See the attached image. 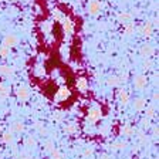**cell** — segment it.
<instances>
[{
  "instance_id": "6da1fadb",
  "label": "cell",
  "mask_w": 159,
  "mask_h": 159,
  "mask_svg": "<svg viewBox=\"0 0 159 159\" xmlns=\"http://www.w3.org/2000/svg\"><path fill=\"white\" fill-rule=\"evenodd\" d=\"M87 10H88V13L93 14V16L98 14L99 10H101V2H99V0H89L88 6H87Z\"/></svg>"
},
{
  "instance_id": "7a4b0ae2",
  "label": "cell",
  "mask_w": 159,
  "mask_h": 159,
  "mask_svg": "<svg viewBox=\"0 0 159 159\" xmlns=\"http://www.w3.org/2000/svg\"><path fill=\"white\" fill-rule=\"evenodd\" d=\"M17 43H19V39H17V36H14V34H7V36L3 39V46L9 47V48L16 46Z\"/></svg>"
},
{
  "instance_id": "3957f363",
  "label": "cell",
  "mask_w": 159,
  "mask_h": 159,
  "mask_svg": "<svg viewBox=\"0 0 159 159\" xmlns=\"http://www.w3.org/2000/svg\"><path fill=\"white\" fill-rule=\"evenodd\" d=\"M71 95V93L68 91V88H60L58 91H57V94H56V99L57 101H66L68 97Z\"/></svg>"
},
{
  "instance_id": "277c9868",
  "label": "cell",
  "mask_w": 159,
  "mask_h": 159,
  "mask_svg": "<svg viewBox=\"0 0 159 159\" xmlns=\"http://www.w3.org/2000/svg\"><path fill=\"white\" fill-rule=\"evenodd\" d=\"M118 20L121 21V23H124V24H128V23H132L134 16L131 13H128V11H122V13L118 16Z\"/></svg>"
},
{
  "instance_id": "5b68a950",
  "label": "cell",
  "mask_w": 159,
  "mask_h": 159,
  "mask_svg": "<svg viewBox=\"0 0 159 159\" xmlns=\"http://www.w3.org/2000/svg\"><path fill=\"white\" fill-rule=\"evenodd\" d=\"M153 47L151 46V44H143L142 48H141V54H142V57H145V58H148L149 56H152L153 54Z\"/></svg>"
},
{
  "instance_id": "8992f818",
  "label": "cell",
  "mask_w": 159,
  "mask_h": 159,
  "mask_svg": "<svg viewBox=\"0 0 159 159\" xmlns=\"http://www.w3.org/2000/svg\"><path fill=\"white\" fill-rule=\"evenodd\" d=\"M134 84H135V87L138 89H143L146 85V77L145 75H138L135 78V81H134Z\"/></svg>"
},
{
  "instance_id": "52a82bcc",
  "label": "cell",
  "mask_w": 159,
  "mask_h": 159,
  "mask_svg": "<svg viewBox=\"0 0 159 159\" xmlns=\"http://www.w3.org/2000/svg\"><path fill=\"white\" fill-rule=\"evenodd\" d=\"M99 116H101V111H99L98 107H94V108L89 111V114H88L89 121H93V122H95L97 119H99Z\"/></svg>"
},
{
  "instance_id": "ba28073f",
  "label": "cell",
  "mask_w": 159,
  "mask_h": 159,
  "mask_svg": "<svg viewBox=\"0 0 159 159\" xmlns=\"http://www.w3.org/2000/svg\"><path fill=\"white\" fill-rule=\"evenodd\" d=\"M142 34H143V36H146V37L152 36V34H153V26H152V23L146 21V23L143 24V26H142Z\"/></svg>"
},
{
  "instance_id": "9c48e42d",
  "label": "cell",
  "mask_w": 159,
  "mask_h": 159,
  "mask_svg": "<svg viewBox=\"0 0 159 159\" xmlns=\"http://www.w3.org/2000/svg\"><path fill=\"white\" fill-rule=\"evenodd\" d=\"M17 95H19L20 99H27L29 98V91H27L26 87L20 85L19 88H17Z\"/></svg>"
},
{
  "instance_id": "30bf717a",
  "label": "cell",
  "mask_w": 159,
  "mask_h": 159,
  "mask_svg": "<svg viewBox=\"0 0 159 159\" xmlns=\"http://www.w3.org/2000/svg\"><path fill=\"white\" fill-rule=\"evenodd\" d=\"M77 88H78L80 91H85V89L88 88V83H87V80L85 78L77 80Z\"/></svg>"
},
{
  "instance_id": "8fae6325",
  "label": "cell",
  "mask_w": 159,
  "mask_h": 159,
  "mask_svg": "<svg viewBox=\"0 0 159 159\" xmlns=\"http://www.w3.org/2000/svg\"><path fill=\"white\" fill-rule=\"evenodd\" d=\"M124 26H125V29H124L125 36H131V34H134V31H135V26H134V23H128V24H124Z\"/></svg>"
},
{
  "instance_id": "7c38bea8",
  "label": "cell",
  "mask_w": 159,
  "mask_h": 159,
  "mask_svg": "<svg viewBox=\"0 0 159 159\" xmlns=\"http://www.w3.org/2000/svg\"><path fill=\"white\" fill-rule=\"evenodd\" d=\"M11 73H13V68H11V67L0 66V74H3V75H10Z\"/></svg>"
},
{
  "instance_id": "4fadbf2b",
  "label": "cell",
  "mask_w": 159,
  "mask_h": 159,
  "mask_svg": "<svg viewBox=\"0 0 159 159\" xmlns=\"http://www.w3.org/2000/svg\"><path fill=\"white\" fill-rule=\"evenodd\" d=\"M9 54H10V48H9V47H4V46L0 47V57L6 58V57H9Z\"/></svg>"
},
{
  "instance_id": "5bb4252c",
  "label": "cell",
  "mask_w": 159,
  "mask_h": 159,
  "mask_svg": "<svg viewBox=\"0 0 159 159\" xmlns=\"http://www.w3.org/2000/svg\"><path fill=\"white\" fill-rule=\"evenodd\" d=\"M119 97H121V101H122L124 104H126V102L129 101V94L126 93L125 89H122V91L119 93Z\"/></svg>"
},
{
  "instance_id": "9a60e30c",
  "label": "cell",
  "mask_w": 159,
  "mask_h": 159,
  "mask_svg": "<svg viewBox=\"0 0 159 159\" xmlns=\"http://www.w3.org/2000/svg\"><path fill=\"white\" fill-rule=\"evenodd\" d=\"M64 30H66L67 33H71V31H73V23H71L70 20L64 21Z\"/></svg>"
},
{
  "instance_id": "2e32d148",
  "label": "cell",
  "mask_w": 159,
  "mask_h": 159,
  "mask_svg": "<svg viewBox=\"0 0 159 159\" xmlns=\"http://www.w3.org/2000/svg\"><path fill=\"white\" fill-rule=\"evenodd\" d=\"M135 108H136V109H142V108H145V99H142V98L136 99Z\"/></svg>"
},
{
  "instance_id": "e0dca14e",
  "label": "cell",
  "mask_w": 159,
  "mask_h": 159,
  "mask_svg": "<svg viewBox=\"0 0 159 159\" xmlns=\"http://www.w3.org/2000/svg\"><path fill=\"white\" fill-rule=\"evenodd\" d=\"M119 81H121V80L116 78V77H111V78L108 80V84L109 85H116V84H119Z\"/></svg>"
},
{
  "instance_id": "ac0fdd59",
  "label": "cell",
  "mask_w": 159,
  "mask_h": 159,
  "mask_svg": "<svg viewBox=\"0 0 159 159\" xmlns=\"http://www.w3.org/2000/svg\"><path fill=\"white\" fill-rule=\"evenodd\" d=\"M0 94H2V95H7V94H9L7 93V88L2 83H0Z\"/></svg>"
},
{
  "instance_id": "d6986e66",
  "label": "cell",
  "mask_w": 159,
  "mask_h": 159,
  "mask_svg": "<svg viewBox=\"0 0 159 159\" xmlns=\"http://www.w3.org/2000/svg\"><path fill=\"white\" fill-rule=\"evenodd\" d=\"M13 141V136H11V134H4V142H11Z\"/></svg>"
},
{
  "instance_id": "ffe728a7",
  "label": "cell",
  "mask_w": 159,
  "mask_h": 159,
  "mask_svg": "<svg viewBox=\"0 0 159 159\" xmlns=\"http://www.w3.org/2000/svg\"><path fill=\"white\" fill-rule=\"evenodd\" d=\"M14 129H16L17 132H20V131H23V125L21 124H14Z\"/></svg>"
},
{
  "instance_id": "44dd1931",
  "label": "cell",
  "mask_w": 159,
  "mask_h": 159,
  "mask_svg": "<svg viewBox=\"0 0 159 159\" xmlns=\"http://www.w3.org/2000/svg\"><path fill=\"white\" fill-rule=\"evenodd\" d=\"M153 114H155V109H153V108H148V111H146V115H148V116H152Z\"/></svg>"
},
{
  "instance_id": "7402d4cb",
  "label": "cell",
  "mask_w": 159,
  "mask_h": 159,
  "mask_svg": "<svg viewBox=\"0 0 159 159\" xmlns=\"http://www.w3.org/2000/svg\"><path fill=\"white\" fill-rule=\"evenodd\" d=\"M6 2H16V0H6Z\"/></svg>"
}]
</instances>
